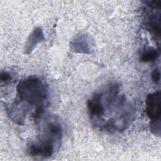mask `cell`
Here are the masks:
<instances>
[{"instance_id":"obj_5","label":"cell","mask_w":161,"mask_h":161,"mask_svg":"<svg viewBox=\"0 0 161 161\" xmlns=\"http://www.w3.org/2000/svg\"><path fill=\"white\" fill-rule=\"evenodd\" d=\"M160 15L158 16L156 14H153L150 15L148 19V26L150 30L152 32H154L155 34L160 36Z\"/></svg>"},{"instance_id":"obj_2","label":"cell","mask_w":161,"mask_h":161,"mask_svg":"<svg viewBox=\"0 0 161 161\" xmlns=\"http://www.w3.org/2000/svg\"><path fill=\"white\" fill-rule=\"evenodd\" d=\"M146 112L152 121H160V91H158L147 96Z\"/></svg>"},{"instance_id":"obj_1","label":"cell","mask_w":161,"mask_h":161,"mask_svg":"<svg viewBox=\"0 0 161 161\" xmlns=\"http://www.w3.org/2000/svg\"><path fill=\"white\" fill-rule=\"evenodd\" d=\"M19 97L31 105L42 104L47 98V89L36 77H29L21 81L17 87Z\"/></svg>"},{"instance_id":"obj_3","label":"cell","mask_w":161,"mask_h":161,"mask_svg":"<svg viewBox=\"0 0 161 161\" xmlns=\"http://www.w3.org/2000/svg\"><path fill=\"white\" fill-rule=\"evenodd\" d=\"M44 39L43 30L40 27L36 28L30 35L25 45V52L30 53L35 48L36 45Z\"/></svg>"},{"instance_id":"obj_4","label":"cell","mask_w":161,"mask_h":161,"mask_svg":"<svg viewBox=\"0 0 161 161\" xmlns=\"http://www.w3.org/2000/svg\"><path fill=\"white\" fill-rule=\"evenodd\" d=\"M159 51L153 47H148L143 50L140 56V60L142 62L147 63L155 61L159 57Z\"/></svg>"},{"instance_id":"obj_7","label":"cell","mask_w":161,"mask_h":161,"mask_svg":"<svg viewBox=\"0 0 161 161\" xmlns=\"http://www.w3.org/2000/svg\"><path fill=\"white\" fill-rule=\"evenodd\" d=\"M11 79V75L8 72H2L1 74V82H8Z\"/></svg>"},{"instance_id":"obj_6","label":"cell","mask_w":161,"mask_h":161,"mask_svg":"<svg viewBox=\"0 0 161 161\" xmlns=\"http://www.w3.org/2000/svg\"><path fill=\"white\" fill-rule=\"evenodd\" d=\"M152 79L154 82L156 84H158L160 80V71L157 69L153 70L152 72Z\"/></svg>"}]
</instances>
